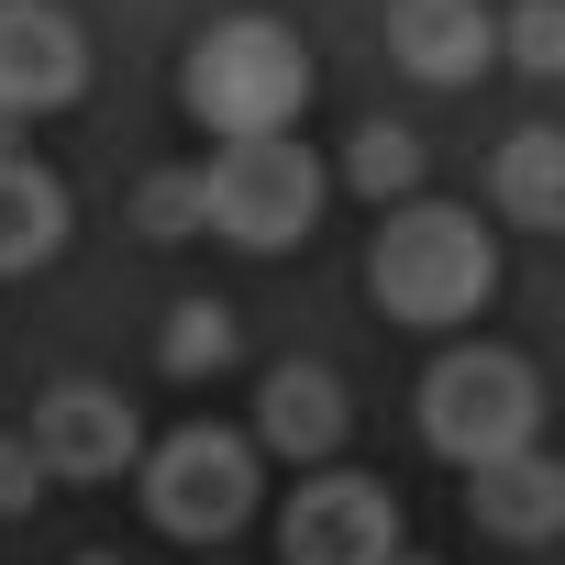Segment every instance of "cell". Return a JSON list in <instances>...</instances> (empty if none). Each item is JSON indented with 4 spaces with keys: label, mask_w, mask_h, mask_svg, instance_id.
<instances>
[{
    "label": "cell",
    "mask_w": 565,
    "mask_h": 565,
    "mask_svg": "<svg viewBox=\"0 0 565 565\" xmlns=\"http://www.w3.org/2000/svg\"><path fill=\"white\" fill-rule=\"evenodd\" d=\"M344 178H355L377 211H411V200H422V145H411L399 122H366L355 156H344Z\"/></svg>",
    "instance_id": "cell-15"
},
{
    "label": "cell",
    "mask_w": 565,
    "mask_h": 565,
    "mask_svg": "<svg viewBox=\"0 0 565 565\" xmlns=\"http://www.w3.org/2000/svg\"><path fill=\"white\" fill-rule=\"evenodd\" d=\"M466 521L499 532V543H554V532H565V466H554L543 444L510 455V466H477V477H466Z\"/></svg>",
    "instance_id": "cell-11"
},
{
    "label": "cell",
    "mask_w": 565,
    "mask_h": 565,
    "mask_svg": "<svg viewBox=\"0 0 565 565\" xmlns=\"http://www.w3.org/2000/svg\"><path fill=\"white\" fill-rule=\"evenodd\" d=\"M78 565H122V554H78Z\"/></svg>",
    "instance_id": "cell-20"
},
{
    "label": "cell",
    "mask_w": 565,
    "mask_h": 565,
    "mask_svg": "<svg viewBox=\"0 0 565 565\" xmlns=\"http://www.w3.org/2000/svg\"><path fill=\"white\" fill-rule=\"evenodd\" d=\"M34 455H45V477L100 488V477H122V466L145 455V422H134L122 388H100V377H56V388L34 399Z\"/></svg>",
    "instance_id": "cell-7"
},
{
    "label": "cell",
    "mask_w": 565,
    "mask_h": 565,
    "mask_svg": "<svg viewBox=\"0 0 565 565\" xmlns=\"http://www.w3.org/2000/svg\"><path fill=\"white\" fill-rule=\"evenodd\" d=\"M200 178H211V233L244 244V255H289V244H311V222H322V167H311V145H289V134L222 145Z\"/></svg>",
    "instance_id": "cell-4"
},
{
    "label": "cell",
    "mask_w": 565,
    "mask_h": 565,
    "mask_svg": "<svg viewBox=\"0 0 565 565\" xmlns=\"http://www.w3.org/2000/svg\"><path fill=\"white\" fill-rule=\"evenodd\" d=\"M45 499V455H34V433H0V521H23Z\"/></svg>",
    "instance_id": "cell-18"
},
{
    "label": "cell",
    "mask_w": 565,
    "mask_h": 565,
    "mask_svg": "<svg viewBox=\"0 0 565 565\" xmlns=\"http://www.w3.org/2000/svg\"><path fill=\"white\" fill-rule=\"evenodd\" d=\"M89 89V34L56 0H0V111L34 122V111H67Z\"/></svg>",
    "instance_id": "cell-8"
},
{
    "label": "cell",
    "mask_w": 565,
    "mask_h": 565,
    "mask_svg": "<svg viewBox=\"0 0 565 565\" xmlns=\"http://www.w3.org/2000/svg\"><path fill=\"white\" fill-rule=\"evenodd\" d=\"M156 366H167V377H222V366H233V311H222V300H167Z\"/></svg>",
    "instance_id": "cell-14"
},
{
    "label": "cell",
    "mask_w": 565,
    "mask_h": 565,
    "mask_svg": "<svg viewBox=\"0 0 565 565\" xmlns=\"http://www.w3.org/2000/svg\"><path fill=\"white\" fill-rule=\"evenodd\" d=\"M499 45H510V67H532V78H565V0H521V12L499 23Z\"/></svg>",
    "instance_id": "cell-17"
},
{
    "label": "cell",
    "mask_w": 565,
    "mask_h": 565,
    "mask_svg": "<svg viewBox=\"0 0 565 565\" xmlns=\"http://www.w3.org/2000/svg\"><path fill=\"white\" fill-rule=\"evenodd\" d=\"M366 289H377L388 322L444 333V322L488 311V289H499V244H488L477 211H455V200H411V211H388L377 244H366Z\"/></svg>",
    "instance_id": "cell-1"
},
{
    "label": "cell",
    "mask_w": 565,
    "mask_h": 565,
    "mask_svg": "<svg viewBox=\"0 0 565 565\" xmlns=\"http://www.w3.org/2000/svg\"><path fill=\"white\" fill-rule=\"evenodd\" d=\"M488 189H499V222H532V233H565V134H554V122H521V134L499 145Z\"/></svg>",
    "instance_id": "cell-13"
},
{
    "label": "cell",
    "mask_w": 565,
    "mask_h": 565,
    "mask_svg": "<svg viewBox=\"0 0 565 565\" xmlns=\"http://www.w3.org/2000/svg\"><path fill=\"white\" fill-rule=\"evenodd\" d=\"M134 222H145L156 244H189V233H211V178H200V167H156V178L134 189Z\"/></svg>",
    "instance_id": "cell-16"
},
{
    "label": "cell",
    "mask_w": 565,
    "mask_h": 565,
    "mask_svg": "<svg viewBox=\"0 0 565 565\" xmlns=\"http://www.w3.org/2000/svg\"><path fill=\"white\" fill-rule=\"evenodd\" d=\"M277 554H289V565H399V499H388V477H355V466L300 477V499L277 510Z\"/></svg>",
    "instance_id": "cell-6"
},
{
    "label": "cell",
    "mask_w": 565,
    "mask_h": 565,
    "mask_svg": "<svg viewBox=\"0 0 565 565\" xmlns=\"http://www.w3.org/2000/svg\"><path fill=\"white\" fill-rule=\"evenodd\" d=\"M399 565H433V554H399Z\"/></svg>",
    "instance_id": "cell-21"
},
{
    "label": "cell",
    "mask_w": 565,
    "mask_h": 565,
    "mask_svg": "<svg viewBox=\"0 0 565 565\" xmlns=\"http://www.w3.org/2000/svg\"><path fill=\"white\" fill-rule=\"evenodd\" d=\"M355 433V399H344V377L333 366H311V355H289V366H266V388H255V444L266 455H289V466H333V444Z\"/></svg>",
    "instance_id": "cell-9"
},
{
    "label": "cell",
    "mask_w": 565,
    "mask_h": 565,
    "mask_svg": "<svg viewBox=\"0 0 565 565\" xmlns=\"http://www.w3.org/2000/svg\"><path fill=\"white\" fill-rule=\"evenodd\" d=\"M12 134H23V122H12V111H0V156H23V145H12Z\"/></svg>",
    "instance_id": "cell-19"
},
{
    "label": "cell",
    "mask_w": 565,
    "mask_h": 565,
    "mask_svg": "<svg viewBox=\"0 0 565 565\" xmlns=\"http://www.w3.org/2000/svg\"><path fill=\"white\" fill-rule=\"evenodd\" d=\"M422 444L444 466H466V477L532 455L543 444V377H532V355H510V344L433 355V377H422Z\"/></svg>",
    "instance_id": "cell-3"
},
{
    "label": "cell",
    "mask_w": 565,
    "mask_h": 565,
    "mask_svg": "<svg viewBox=\"0 0 565 565\" xmlns=\"http://www.w3.org/2000/svg\"><path fill=\"white\" fill-rule=\"evenodd\" d=\"M67 244V178L34 156H0V277H34Z\"/></svg>",
    "instance_id": "cell-12"
},
{
    "label": "cell",
    "mask_w": 565,
    "mask_h": 565,
    "mask_svg": "<svg viewBox=\"0 0 565 565\" xmlns=\"http://www.w3.org/2000/svg\"><path fill=\"white\" fill-rule=\"evenodd\" d=\"M178 100L189 122H211L222 145H266V134H289L311 111V45L289 23H266V12H233L189 45L178 67Z\"/></svg>",
    "instance_id": "cell-2"
},
{
    "label": "cell",
    "mask_w": 565,
    "mask_h": 565,
    "mask_svg": "<svg viewBox=\"0 0 565 565\" xmlns=\"http://www.w3.org/2000/svg\"><path fill=\"white\" fill-rule=\"evenodd\" d=\"M145 521L178 532V543H222L255 521V444L222 433V422H178L156 455H145Z\"/></svg>",
    "instance_id": "cell-5"
},
{
    "label": "cell",
    "mask_w": 565,
    "mask_h": 565,
    "mask_svg": "<svg viewBox=\"0 0 565 565\" xmlns=\"http://www.w3.org/2000/svg\"><path fill=\"white\" fill-rule=\"evenodd\" d=\"M388 56L422 89H466L499 56V12L488 0H388Z\"/></svg>",
    "instance_id": "cell-10"
}]
</instances>
